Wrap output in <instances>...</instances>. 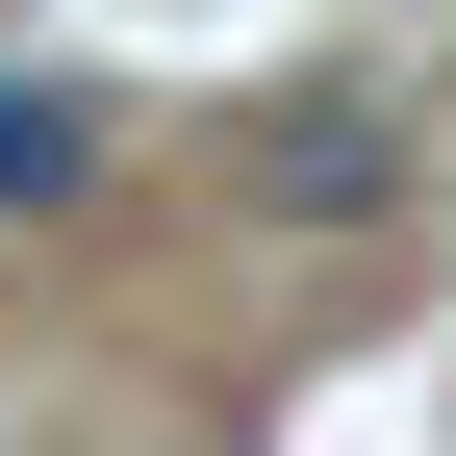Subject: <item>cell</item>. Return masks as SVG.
<instances>
[{
  "label": "cell",
  "instance_id": "7a4b0ae2",
  "mask_svg": "<svg viewBox=\"0 0 456 456\" xmlns=\"http://www.w3.org/2000/svg\"><path fill=\"white\" fill-rule=\"evenodd\" d=\"M51 203H102V102L77 77H0V228H51Z\"/></svg>",
  "mask_w": 456,
  "mask_h": 456
},
{
  "label": "cell",
  "instance_id": "6da1fadb",
  "mask_svg": "<svg viewBox=\"0 0 456 456\" xmlns=\"http://www.w3.org/2000/svg\"><path fill=\"white\" fill-rule=\"evenodd\" d=\"M406 178H431V152L380 127L355 77H305V102H254V203H279V228H380Z\"/></svg>",
  "mask_w": 456,
  "mask_h": 456
}]
</instances>
